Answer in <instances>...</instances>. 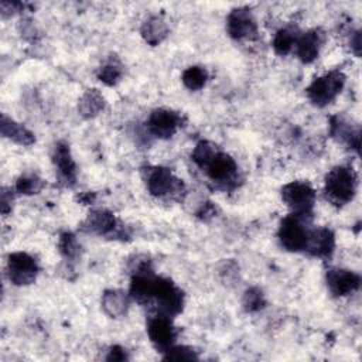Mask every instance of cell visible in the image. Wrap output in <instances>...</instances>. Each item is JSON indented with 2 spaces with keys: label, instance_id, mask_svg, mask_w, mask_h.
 <instances>
[{
  "label": "cell",
  "instance_id": "cell-1",
  "mask_svg": "<svg viewBox=\"0 0 362 362\" xmlns=\"http://www.w3.org/2000/svg\"><path fill=\"white\" fill-rule=\"evenodd\" d=\"M141 175L147 191L156 198L181 201L187 192L182 180L177 178L167 167L147 165L141 168Z\"/></svg>",
  "mask_w": 362,
  "mask_h": 362
},
{
  "label": "cell",
  "instance_id": "cell-2",
  "mask_svg": "<svg viewBox=\"0 0 362 362\" xmlns=\"http://www.w3.org/2000/svg\"><path fill=\"white\" fill-rule=\"evenodd\" d=\"M356 187L358 177L354 168L348 165H337L325 177L324 192L331 204L344 206L354 199Z\"/></svg>",
  "mask_w": 362,
  "mask_h": 362
},
{
  "label": "cell",
  "instance_id": "cell-3",
  "mask_svg": "<svg viewBox=\"0 0 362 362\" xmlns=\"http://www.w3.org/2000/svg\"><path fill=\"white\" fill-rule=\"evenodd\" d=\"M310 219L311 215H287L279 228V240L280 245L288 252H304L310 233Z\"/></svg>",
  "mask_w": 362,
  "mask_h": 362
},
{
  "label": "cell",
  "instance_id": "cell-4",
  "mask_svg": "<svg viewBox=\"0 0 362 362\" xmlns=\"http://www.w3.org/2000/svg\"><path fill=\"white\" fill-rule=\"evenodd\" d=\"M151 303H154L156 313L173 318L182 311L185 298L181 288H178L170 279L157 276L150 304Z\"/></svg>",
  "mask_w": 362,
  "mask_h": 362
},
{
  "label": "cell",
  "instance_id": "cell-5",
  "mask_svg": "<svg viewBox=\"0 0 362 362\" xmlns=\"http://www.w3.org/2000/svg\"><path fill=\"white\" fill-rule=\"evenodd\" d=\"M345 75L339 69L329 71L318 78H315L307 88V96L313 105L317 107H325L329 105L344 89Z\"/></svg>",
  "mask_w": 362,
  "mask_h": 362
},
{
  "label": "cell",
  "instance_id": "cell-6",
  "mask_svg": "<svg viewBox=\"0 0 362 362\" xmlns=\"http://www.w3.org/2000/svg\"><path fill=\"white\" fill-rule=\"evenodd\" d=\"M82 229L88 233L105 236L109 239L124 240V239H129L130 236L127 232V228L116 219L113 212L103 208L92 209L88 214L86 219L83 221Z\"/></svg>",
  "mask_w": 362,
  "mask_h": 362
},
{
  "label": "cell",
  "instance_id": "cell-7",
  "mask_svg": "<svg viewBox=\"0 0 362 362\" xmlns=\"http://www.w3.org/2000/svg\"><path fill=\"white\" fill-rule=\"evenodd\" d=\"M238 170L235 158L222 150H219L202 168L206 177L223 189H230L236 185Z\"/></svg>",
  "mask_w": 362,
  "mask_h": 362
},
{
  "label": "cell",
  "instance_id": "cell-8",
  "mask_svg": "<svg viewBox=\"0 0 362 362\" xmlns=\"http://www.w3.org/2000/svg\"><path fill=\"white\" fill-rule=\"evenodd\" d=\"M281 199L291 209V214L311 215L315 191L307 181H291L281 188Z\"/></svg>",
  "mask_w": 362,
  "mask_h": 362
},
{
  "label": "cell",
  "instance_id": "cell-9",
  "mask_svg": "<svg viewBox=\"0 0 362 362\" xmlns=\"http://www.w3.org/2000/svg\"><path fill=\"white\" fill-rule=\"evenodd\" d=\"M37 260L25 252H14L7 257V274L13 284L28 286L35 281L38 276Z\"/></svg>",
  "mask_w": 362,
  "mask_h": 362
},
{
  "label": "cell",
  "instance_id": "cell-10",
  "mask_svg": "<svg viewBox=\"0 0 362 362\" xmlns=\"http://www.w3.org/2000/svg\"><path fill=\"white\" fill-rule=\"evenodd\" d=\"M147 335L153 346L158 352H165L175 344L177 328L174 327L171 317L156 313L147 321Z\"/></svg>",
  "mask_w": 362,
  "mask_h": 362
},
{
  "label": "cell",
  "instance_id": "cell-11",
  "mask_svg": "<svg viewBox=\"0 0 362 362\" xmlns=\"http://www.w3.org/2000/svg\"><path fill=\"white\" fill-rule=\"evenodd\" d=\"M181 122L180 113L171 109H154L146 122V132L151 137L170 139L180 129Z\"/></svg>",
  "mask_w": 362,
  "mask_h": 362
},
{
  "label": "cell",
  "instance_id": "cell-12",
  "mask_svg": "<svg viewBox=\"0 0 362 362\" xmlns=\"http://www.w3.org/2000/svg\"><path fill=\"white\" fill-rule=\"evenodd\" d=\"M226 31L238 41L257 38V24L252 11L247 7L233 8L226 17Z\"/></svg>",
  "mask_w": 362,
  "mask_h": 362
},
{
  "label": "cell",
  "instance_id": "cell-13",
  "mask_svg": "<svg viewBox=\"0 0 362 362\" xmlns=\"http://www.w3.org/2000/svg\"><path fill=\"white\" fill-rule=\"evenodd\" d=\"M52 163L55 167L57 178L64 187H74L76 182V164L71 156L69 146L65 141L55 143L52 148Z\"/></svg>",
  "mask_w": 362,
  "mask_h": 362
},
{
  "label": "cell",
  "instance_id": "cell-14",
  "mask_svg": "<svg viewBox=\"0 0 362 362\" xmlns=\"http://www.w3.org/2000/svg\"><path fill=\"white\" fill-rule=\"evenodd\" d=\"M325 281L329 293L335 297H344L355 293L361 286V276L346 269H329L325 274Z\"/></svg>",
  "mask_w": 362,
  "mask_h": 362
},
{
  "label": "cell",
  "instance_id": "cell-15",
  "mask_svg": "<svg viewBox=\"0 0 362 362\" xmlns=\"http://www.w3.org/2000/svg\"><path fill=\"white\" fill-rule=\"evenodd\" d=\"M329 134L338 143L359 153L361 130L358 126L351 124L348 120H345L341 116H332L329 119Z\"/></svg>",
  "mask_w": 362,
  "mask_h": 362
},
{
  "label": "cell",
  "instance_id": "cell-16",
  "mask_svg": "<svg viewBox=\"0 0 362 362\" xmlns=\"http://www.w3.org/2000/svg\"><path fill=\"white\" fill-rule=\"evenodd\" d=\"M335 247V235L328 228H314L310 229L308 240L305 250L308 255L314 257L328 259L334 253Z\"/></svg>",
  "mask_w": 362,
  "mask_h": 362
},
{
  "label": "cell",
  "instance_id": "cell-17",
  "mask_svg": "<svg viewBox=\"0 0 362 362\" xmlns=\"http://www.w3.org/2000/svg\"><path fill=\"white\" fill-rule=\"evenodd\" d=\"M324 42V31L321 28H311L300 34L296 42V52L303 64H311L320 55Z\"/></svg>",
  "mask_w": 362,
  "mask_h": 362
},
{
  "label": "cell",
  "instance_id": "cell-18",
  "mask_svg": "<svg viewBox=\"0 0 362 362\" xmlns=\"http://www.w3.org/2000/svg\"><path fill=\"white\" fill-rule=\"evenodd\" d=\"M129 297L130 296L123 290H117V288L106 290L102 294V308L105 314L109 315L110 318L123 317L129 310V304H130Z\"/></svg>",
  "mask_w": 362,
  "mask_h": 362
},
{
  "label": "cell",
  "instance_id": "cell-19",
  "mask_svg": "<svg viewBox=\"0 0 362 362\" xmlns=\"http://www.w3.org/2000/svg\"><path fill=\"white\" fill-rule=\"evenodd\" d=\"M0 130L3 137L11 140L16 144L20 146H31L35 141L34 134L21 123L14 122L11 117L1 115V122H0Z\"/></svg>",
  "mask_w": 362,
  "mask_h": 362
},
{
  "label": "cell",
  "instance_id": "cell-20",
  "mask_svg": "<svg viewBox=\"0 0 362 362\" xmlns=\"http://www.w3.org/2000/svg\"><path fill=\"white\" fill-rule=\"evenodd\" d=\"M140 34L147 44L156 47L158 44H161L168 35L167 21L161 16H150L141 24Z\"/></svg>",
  "mask_w": 362,
  "mask_h": 362
},
{
  "label": "cell",
  "instance_id": "cell-21",
  "mask_svg": "<svg viewBox=\"0 0 362 362\" xmlns=\"http://www.w3.org/2000/svg\"><path fill=\"white\" fill-rule=\"evenodd\" d=\"M106 106L105 98L98 89H88L78 102V112L83 119L98 116Z\"/></svg>",
  "mask_w": 362,
  "mask_h": 362
},
{
  "label": "cell",
  "instance_id": "cell-22",
  "mask_svg": "<svg viewBox=\"0 0 362 362\" xmlns=\"http://www.w3.org/2000/svg\"><path fill=\"white\" fill-rule=\"evenodd\" d=\"M300 37V31L297 30V27L293 25H287L280 28L274 38H273V49L277 55H287L294 47L296 42Z\"/></svg>",
  "mask_w": 362,
  "mask_h": 362
},
{
  "label": "cell",
  "instance_id": "cell-23",
  "mask_svg": "<svg viewBox=\"0 0 362 362\" xmlns=\"http://www.w3.org/2000/svg\"><path fill=\"white\" fill-rule=\"evenodd\" d=\"M96 75H98V79L106 86H115L116 83H119L123 75L122 64L116 58H110L98 69Z\"/></svg>",
  "mask_w": 362,
  "mask_h": 362
},
{
  "label": "cell",
  "instance_id": "cell-24",
  "mask_svg": "<svg viewBox=\"0 0 362 362\" xmlns=\"http://www.w3.org/2000/svg\"><path fill=\"white\" fill-rule=\"evenodd\" d=\"M58 250L68 262H75L81 256V245L76 236L71 232H62L58 239Z\"/></svg>",
  "mask_w": 362,
  "mask_h": 362
},
{
  "label": "cell",
  "instance_id": "cell-25",
  "mask_svg": "<svg viewBox=\"0 0 362 362\" xmlns=\"http://www.w3.org/2000/svg\"><path fill=\"white\" fill-rule=\"evenodd\" d=\"M206 81H208V72L202 66H198V65L188 66L182 72V83L189 90L202 89L205 86Z\"/></svg>",
  "mask_w": 362,
  "mask_h": 362
},
{
  "label": "cell",
  "instance_id": "cell-26",
  "mask_svg": "<svg viewBox=\"0 0 362 362\" xmlns=\"http://www.w3.org/2000/svg\"><path fill=\"white\" fill-rule=\"evenodd\" d=\"M219 150H221V148H219L215 143H212V141H209V140H201V141H198V143L195 144V147H194V150H192V153H191V158H192V161L195 163V165L202 170L204 165H205Z\"/></svg>",
  "mask_w": 362,
  "mask_h": 362
},
{
  "label": "cell",
  "instance_id": "cell-27",
  "mask_svg": "<svg viewBox=\"0 0 362 362\" xmlns=\"http://www.w3.org/2000/svg\"><path fill=\"white\" fill-rule=\"evenodd\" d=\"M242 307L246 313H257L266 307V297L259 287H249L242 296Z\"/></svg>",
  "mask_w": 362,
  "mask_h": 362
},
{
  "label": "cell",
  "instance_id": "cell-28",
  "mask_svg": "<svg viewBox=\"0 0 362 362\" xmlns=\"http://www.w3.org/2000/svg\"><path fill=\"white\" fill-rule=\"evenodd\" d=\"M44 187V181L37 174H24L20 175L16 181L14 189L21 195H34L38 194Z\"/></svg>",
  "mask_w": 362,
  "mask_h": 362
},
{
  "label": "cell",
  "instance_id": "cell-29",
  "mask_svg": "<svg viewBox=\"0 0 362 362\" xmlns=\"http://www.w3.org/2000/svg\"><path fill=\"white\" fill-rule=\"evenodd\" d=\"M127 270L132 276L136 274H144L153 272L151 259L147 255H134L127 262Z\"/></svg>",
  "mask_w": 362,
  "mask_h": 362
},
{
  "label": "cell",
  "instance_id": "cell-30",
  "mask_svg": "<svg viewBox=\"0 0 362 362\" xmlns=\"http://www.w3.org/2000/svg\"><path fill=\"white\" fill-rule=\"evenodd\" d=\"M164 359L167 361H195L198 359L197 352L189 348V346H184V345H173L171 348H168L164 352Z\"/></svg>",
  "mask_w": 362,
  "mask_h": 362
},
{
  "label": "cell",
  "instance_id": "cell-31",
  "mask_svg": "<svg viewBox=\"0 0 362 362\" xmlns=\"http://www.w3.org/2000/svg\"><path fill=\"white\" fill-rule=\"evenodd\" d=\"M105 359L106 361H127L129 355H127V351L123 346L113 345V346L109 348Z\"/></svg>",
  "mask_w": 362,
  "mask_h": 362
},
{
  "label": "cell",
  "instance_id": "cell-32",
  "mask_svg": "<svg viewBox=\"0 0 362 362\" xmlns=\"http://www.w3.org/2000/svg\"><path fill=\"white\" fill-rule=\"evenodd\" d=\"M216 215V208L212 202H205L201 205L199 211L197 212V216L201 218L202 221H208Z\"/></svg>",
  "mask_w": 362,
  "mask_h": 362
},
{
  "label": "cell",
  "instance_id": "cell-33",
  "mask_svg": "<svg viewBox=\"0 0 362 362\" xmlns=\"http://www.w3.org/2000/svg\"><path fill=\"white\" fill-rule=\"evenodd\" d=\"M351 51L355 54V57L361 55V33L355 31L351 34Z\"/></svg>",
  "mask_w": 362,
  "mask_h": 362
},
{
  "label": "cell",
  "instance_id": "cell-34",
  "mask_svg": "<svg viewBox=\"0 0 362 362\" xmlns=\"http://www.w3.org/2000/svg\"><path fill=\"white\" fill-rule=\"evenodd\" d=\"M11 201H13L11 192L8 194V191L3 189V192H1V211H3L4 215L11 209Z\"/></svg>",
  "mask_w": 362,
  "mask_h": 362
},
{
  "label": "cell",
  "instance_id": "cell-35",
  "mask_svg": "<svg viewBox=\"0 0 362 362\" xmlns=\"http://www.w3.org/2000/svg\"><path fill=\"white\" fill-rule=\"evenodd\" d=\"M95 198H96L95 192H82V194H79V202L85 204V205L92 204L95 201Z\"/></svg>",
  "mask_w": 362,
  "mask_h": 362
}]
</instances>
